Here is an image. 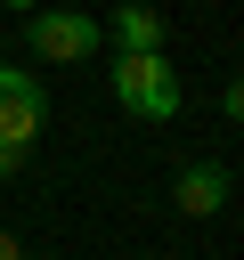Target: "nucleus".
Here are the masks:
<instances>
[{"instance_id": "f257e3e1", "label": "nucleus", "mask_w": 244, "mask_h": 260, "mask_svg": "<svg viewBox=\"0 0 244 260\" xmlns=\"http://www.w3.org/2000/svg\"><path fill=\"white\" fill-rule=\"evenodd\" d=\"M114 98H122V114H138V122H171L179 114V73L163 65V57H114Z\"/></svg>"}, {"instance_id": "f03ea898", "label": "nucleus", "mask_w": 244, "mask_h": 260, "mask_svg": "<svg viewBox=\"0 0 244 260\" xmlns=\"http://www.w3.org/2000/svg\"><path fill=\"white\" fill-rule=\"evenodd\" d=\"M98 41H106L98 16H73V8H41L33 16V57H49V65H81V57H98Z\"/></svg>"}, {"instance_id": "7ed1b4c3", "label": "nucleus", "mask_w": 244, "mask_h": 260, "mask_svg": "<svg viewBox=\"0 0 244 260\" xmlns=\"http://www.w3.org/2000/svg\"><path fill=\"white\" fill-rule=\"evenodd\" d=\"M41 122H49V98H41V81L24 73V65H0V146H33L41 138Z\"/></svg>"}, {"instance_id": "20e7f679", "label": "nucleus", "mask_w": 244, "mask_h": 260, "mask_svg": "<svg viewBox=\"0 0 244 260\" xmlns=\"http://www.w3.org/2000/svg\"><path fill=\"white\" fill-rule=\"evenodd\" d=\"M171 203H179L187 219H211V211L228 203V162H187L179 187H171Z\"/></svg>"}, {"instance_id": "39448f33", "label": "nucleus", "mask_w": 244, "mask_h": 260, "mask_svg": "<svg viewBox=\"0 0 244 260\" xmlns=\"http://www.w3.org/2000/svg\"><path fill=\"white\" fill-rule=\"evenodd\" d=\"M106 41L122 57H163V16L155 8H122V16H106Z\"/></svg>"}, {"instance_id": "423d86ee", "label": "nucleus", "mask_w": 244, "mask_h": 260, "mask_svg": "<svg viewBox=\"0 0 244 260\" xmlns=\"http://www.w3.org/2000/svg\"><path fill=\"white\" fill-rule=\"evenodd\" d=\"M220 106H228V122H244V73H236V81L220 89Z\"/></svg>"}, {"instance_id": "0eeeda50", "label": "nucleus", "mask_w": 244, "mask_h": 260, "mask_svg": "<svg viewBox=\"0 0 244 260\" xmlns=\"http://www.w3.org/2000/svg\"><path fill=\"white\" fill-rule=\"evenodd\" d=\"M0 260H33V252H24V244H16L8 228H0Z\"/></svg>"}, {"instance_id": "6e6552de", "label": "nucleus", "mask_w": 244, "mask_h": 260, "mask_svg": "<svg viewBox=\"0 0 244 260\" xmlns=\"http://www.w3.org/2000/svg\"><path fill=\"white\" fill-rule=\"evenodd\" d=\"M16 162H24V154H16V146H0V179H16Z\"/></svg>"}]
</instances>
